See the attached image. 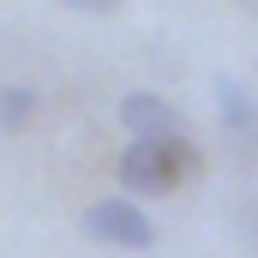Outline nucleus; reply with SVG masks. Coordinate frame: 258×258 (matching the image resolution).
<instances>
[{
    "label": "nucleus",
    "instance_id": "1",
    "mask_svg": "<svg viewBox=\"0 0 258 258\" xmlns=\"http://www.w3.org/2000/svg\"><path fill=\"white\" fill-rule=\"evenodd\" d=\"M114 174H120V192L126 198H162V192L186 186L198 174V144L186 132L180 138H126Z\"/></svg>",
    "mask_w": 258,
    "mask_h": 258
},
{
    "label": "nucleus",
    "instance_id": "2",
    "mask_svg": "<svg viewBox=\"0 0 258 258\" xmlns=\"http://www.w3.org/2000/svg\"><path fill=\"white\" fill-rule=\"evenodd\" d=\"M78 228H84L96 246H120V252H150V246H156V222H150V210H144L138 198H126V192L84 204Z\"/></svg>",
    "mask_w": 258,
    "mask_h": 258
},
{
    "label": "nucleus",
    "instance_id": "3",
    "mask_svg": "<svg viewBox=\"0 0 258 258\" xmlns=\"http://www.w3.org/2000/svg\"><path fill=\"white\" fill-rule=\"evenodd\" d=\"M210 96H216V120H222V132H228V144L240 150L246 168H258V96L240 84V78H216Z\"/></svg>",
    "mask_w": 258,
    "mask_h": 258
},
{
    "label": "nucleus",
    "instance_id": "4",
    "mask_svg": "<svg viewBox=\"0 0 258 258\" xmlns=\"http://www.w3.org/2000/svg\"><path fill=\"white\" fill-rule=\"evenodd\" d=\"M120 126L132 138H180L186 132V114L168 96H156V90H126L120 96Z\"/></svg>",
    "mask_w": 258,
    "mask_h": 258
},
{
    "label": "nucleus",
    "instance_id": "5",
    "mask_svg": "<svg viewBox=\"0 0 258 258\" xmlns=\"http://www.w3.org/2000/svg\"><path fill=\"white\" fill-rule=\"evenodd\" d=\"M36 108H42V96L30 84H0V132H24L36 120Z\"/></svg>",
    "mask_w": 258,
    "mask_h": 258
},
{
    "label": "nucleus",
    "instance_id": "6",
    "mask_svg": "<svg viewBox=\"0 0 258 258\" xmlns=\"http://www.w3.org/2000/svg\"><path fill=\"white\" fill-rule=\"evenodd\" d=\"M60 6H72V12H84V18H108V12H120L126 0H60Z\"/></svg>",
    "mask_w": 258,
    "mask_h": 258
}]
</instances>
